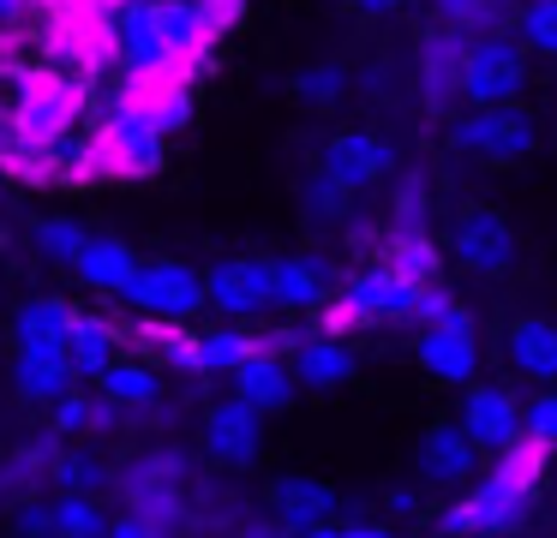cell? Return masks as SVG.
<instances>
[{
	"mask_svg": "<svg viewBox=\"0 0 557 538\" xmlns=\"http://www.w3.org/2000/svg\"><path fill=\"white\" fill-rule=\"evenodd\" d=\"M545 442L533 437H516L504 454H497L492 473H473L468 485H461V497L449 502L444 514H437V533H509V526H521L533 514V502H540V485H545Z\"/></svg>",
	"mask_w": 557,
	"mask_h": 538,
	"instance_id": "obj_1",
	"label": "cell"
},
{
	"mask_svg": "<svg viewBox=\"0 0 557 538\" xmlns=\"http://www.w3.org/2000/svg\"><path fill=\"white\" fill-rule=\"evenodd\" d=\"M444 143L468 162L485 167H509V162H528L540 150V126L521 102H492V108H468L461 120H449Z\"/></svg>",
	"mask_w": 557,
	"mask_h": 538,
	"instance_id": "obj_2",
	"label": "cell"
},
{
	"mask_svg": "<svg viewBox=\"0 0 557 538\" xmlns=\"http://www.w3.org/2000/svg\"><path fill=\"white\" fill-rule=\"evenodd\" d=\"M521 90H528V54H521V42H509L504 30L468 36V48H461V102L468 108L521 102Z\"/></svg>",
	"mask_w": 557,
	"mask_h": 538,
	"instance_id": "obj_3",
	"label": "cell"
},
{
	"mask_svg": "<svg viewBox=\"0 0 557 538\" xmlns=\"http://www.w3.org/2000/svg\"><path fill=\"white\" fill-rule=\"evenodd\" d=\"M102 155H109V174H162V162H169V132L157 126V120L145 114V102L133 96H121V102L102 108Z\"/></svg>",
	"mask_w": 557,
	"mask_h": 538,
	"instance_id": "obj_4",
	"label": "cell"
},
{
	"mask_svg": "<svg viewBox=\"0 0 557 538\" xmlns=\"http://www.w3.org/2000/svg\"><path fill=\"white\" fill-rule=\"evenodd\" d=\"M413 359H420V371L432 383H449V389L473 383L480 377V329H473V317L461 305H449L444 317L420 323V335H413Z\"/></svg>",
	"mask_w": 557,
	"mask_h": 538,
	"instance_id": "obj_5",
	"label": "cell"
},
{
	"mask_svg": "<svg viewBox=\"0 0 557 538\" xmlns=\"http://www.w3.org/2000/svg\"><path fill=\"white\" fill-rule=\"evenodd\" d=\"M449 258H456L461 270L497 281V275L516 270L521 239H516V227H509L504 215L492 210V203H468V210L456 215V227H449Z\"/></svg>",
	"mask_w": 557,
	"mask_h": 538,
	"instance_id": "obj_6",
	"label": "cell"
},
{
	"mask_svg": "<svg viewBox=\"0 0 557 538\" xmlns=\"http://www.w3.org/2000/svg\"><path fill=\"white\" fill-rule=\"evenodd\" d=\"M126 305L138 317H169V323H193L205 311V275L186 270L174 258H157V263H138L133 287H126Z\"/></svg>",
	"mask_w": 557,
	"mask_h": 538,
	"instance_id": "obj_7",
	"label": "cell"
},
{
	"mask_svg": "<svg viewBox=\"0 0 557 538\" xmlns=\"http://www.w3.org/2000/svg\"><path fill=\"white\" fill-rule=\"evenodd\" d=\"M420 287L425 281H408V275L389 270V263H372V270L348 275L342 299H348V311H354V323H360V329H384V323H413Z\"/></svg>",
	"mask_w": 557,
	"mask_h": 538,
	"instance_id": "obj_8",
	"label": "cell"
},
{
	"mask_svg": "<svg viewBox=\"0 0 557 538\" xmlns=\"http://www.w3.org/2000/svg\"><path fill=\"white\" fill-rule=\"evenodd\" d=\"M205 311H222L228 323L264 317L270 305V263L264 258H222L205 275Z\"/></svg>",
	"mask_w": 557,
	"mask_h": 538,
	"instance_id": "obj_9",
	"label": "cell"
},
{
	"mask_svg": "<svg viewBox=\"0 0 557 538\" xmlns=\"http://www.w3.org/2000/svg\"><path fill=\"white\" fill-rule=\"evenodd\" d=\"M461 430L473 437L480 454H504L521 437V395H509L504 383H461Z\"/></svg>",
	"mask_w": 557,
	"mask_h": 538,
	"instance_id": "obj_10",
	"label": "cell"
},
{
	"mask_svg": "<svg viewBox=\"0 0 557 538\" xmlns=\"http://www.w3.org/2000/svg\"><path fill=\"white\" fill-rule=\"evenodd\" d=\"M205 449L210 461L222 466H252L258 449H264V413H258L246 395H228L205 413Z\"/></svg>",
	"mask_w": 557,
	"mask_h": 538,
	"instance_id": "obj_11",
	"label": "cell"
},
{
	"mask_svg": "<svg viewBox=\"0 0 557 538\" xmlns=\"http://www.w3.org/2000/svg\"><path fill=\"white\" fill-rule=\"evenodd\" d=\"M389 167H396V150L377 132H336L324 143V155H318V174H330L348 191H366L377 179H389Z\"/></svg>",
	"mask_w": 557,
	"mask_h": 538,
	"instance_id": "obj_12",
	"label": "cell"
},
{
	"mask_svg": "<svg viewBox=\"0 0 557 538\" xmlns=\"http://www.w3.org/2000/svg\"><path fill=\"white\" fill-rule=\"evenodd\" d=\"M413 473L432 490H461L480 473V449H473V437L461 425H432L420 437V449H413Z\"/></svg>",
	"mask_w": 557,
	"mask_h": 538,
	"instance_id": "obj_13",
	"label": "cell"
},
{
	"mask_svg": "<svg viewBox=\"0 0 557 538\" xmlns=\"http://www.w3.org/2000/svg\"><path fill=\"white\" fill-rule=\"evenodd\" d=\"M228 377H234V395H246L264 418L270 413H288L294 389H300V383H294V365H282V353H270V347H252Z\"/></svg>",
	"mask_w": 557,
	"mask_h": 538,
	"instance_id": "obj_14",
	"label": "cell"
},
{
	"mask_svg": "<svg viewBox=\"0 0 557 538\" xmlns=\"http://www.w3.org/2000/svg\"><path fill=\"white\" fill-rule=\"evenodd\" d=\"M354 371H360V353L348 347V335L318 329V335H300V341H294V383H300V389H342Z\"/></svg>",
	"mask_w": 557,
	"mask_h": 538,
	"instance_id": "obj_15",
	"label": "cell"
},
{
	"mask_svg": "<svg viewBox=\"0 0 557 538\" xmlns=\"http://www.w3.org/2000/svg\"><path fill=\"white\" fill-rule=\"evenodd\" d=\"M264 497H270V509H276V526H288V533H324L336 502H342L324 478H294V473L276 478Z\"/></svg>",
	"mask_w": 557,
	"mask_h": 538,
	"instance_id": "obj_16",
	"label": "cell"
},
{
	"mask_svg": "<svg viewBox=\"0 0 557 538\" xmlns=\"http://www.w3.org/2000/svg\"><path fill=\"white\" fill-rule=\"evenodd\" d=\"M504 359L528 383H557V317H540V311L516 317L504 329Z\"/></svg>",
	"mask_w": 557,
	"mask_h": 538,
	"instance_id": "obj_17",
	"label": "cell"
},
{
	"mask_svg": "<svg viewBox=\"0 0 557 538\" xmlns=\"http://www.w3.org/2000/svg\"><path fill=\"white\" fill-rule=\"evenodd\" d=\"M138 251L126 246V239H109V234H90L85 239V251H78V281L90 287V293H109V299H126V287H133V275H138Z\"/></svg>",
	"mask_w": 557,
	"mask_h": 538,
	"instance_id": "obj_18",
	"label": "cell"
},
{
	"mask_svg": "<svg viewBox=\"0 0 557 538\" xmlns=\"http://www.w3.org/2000/svg\"><path fill=\"white\" fill-rule=\"evenodd\" d=\"M461 48H468V36L456 24H444V30H432L420 42V90L432 108L461 102Z\"/></svg>",
	"mask_w": 557,
	"mask_h": 538,
	"instance_id": "obj_19",
	"label": "cell"
},
{
	"mask_svg": "<svg viewBox=\"0 0 557 538\" xmlns=\"http://www.w3.org/2000/svg\"><path fill=\"white\" fill-rule=\"evenodd\" d=\"M78 383V371H73V359L61 353V347H18V359H13V389L25 395V401H37V406H54L66 389Z\"/></svg>",
	"mask_w": 557,
	"mask_h": 538,
	"instance_id": "obj_20",
	"label": "cell"
},
{
	"mask_svg": "<svg viewBox=\"0 0 557 538\" xmlns=\"http://www.w3.org/2000/svg\"><path fill=\"white\" fill-rule=\"evenodd\" d=\"M66 359H73L78 383H97L102 371L121 359V323L97 317V311H73V335H66Z\"/></svg>",
	"mask_w": 557,
	"mask_h": 538,
	"instance_id": "obj_21",
	"label": "cell"
},
{
	"mask_svg": "<svg viewBox=\"0 0 557 538\" xmlns=\"http://www.w3.org/2000/svg\"><path fill=\"white\" fill-rule=\"evenodd\" d=\"M330 293V275L324 263L312 258H276L270 263V305L288 311V317H300V311H318Z\"/></svg>",
	"mask_w": 557,
	"mask_h": 538,
	"instance_id": "obj_22",
	"label": "cell"
},
{
	"mask_svg": "<svg viewBox=\"0 0 557 538\" xmlns=\"http://www.w3.org/2000/svg\"><path fill=\"white\" fill-rule=\"evenodd\" d=\"M162 36H169L174 66H181V60H205L210 54V42L222 36V24L210 18L205 0H162Z\"/></svg>",
	"mask_w": 557,
	"mask_h": 538,
	"instance_id": "obj_23",
	"label": "cell"
},
{
	"mask_svg": "<svg viewBox=\"0 0 557 538\" xmlns=\"http://www.w3.org/2000/svg\"><path fill=\"white\" fill-rule=\"evenodd\" d=\"M73 90H61L54 78H42V84H30L25 90V102H18V138H54V132H66L73 126Z\"/></svg>",
	"mask_w": 557,
	"mask_h": 538,
	"instance_id": "obj_24",
	"label": "cell"
},
{
	"mask_svg": "<svg viewBox=\"0 0 557 538\" xmlns=\"http://www.w3.org/2000/svg\"><path fill=\"white\" fill-rule=\"evenodd\" d=\"M73 299L61 293H42L18 311V347H61L66 353V335H73Z\"/></svg>",
	"mask_w": 557,
	"mask_h": 538,
	"instance_id": "obj_25",
	"label": "cell"
},
{
	"mask_svg": "<svg viewBox=\"0 0 557 538\" xmlns=\"http://www.w3.org/2000/svg\"><path fill=\"white\" fill-rule=\"evenodd\" d=\"M97 389L109 395V401H121L126 413H145V406L162 395V383H157V371L138 365V359H114V365L97 377Z\"/></svg>",
	"mask_w": 557,
	"mask_h": 538,
	"instance_id": "obj_26",
	"label": "cell"
},
{
	"mask_svg": "<svg viewBox=\"0 0 557 538\" xmlns=\"http://www.w3.org/2000/svg\"><path fill=\"white\" fill-rule=\"evenodd\" d=\"M49 533H66V538H97L109 533V514L85 497V490H61L49 502Z\"/></svg>",
	"mask_w": 557,
	"mask_h": 538,
	"instance_id": "obj_27",
	"label": "cell"
},
{
	"mask_svg": "<svg viewBox=\"0 0 557 538\" xmlns=\"http://www.w3.org/2000/svg\"><path fill=\"white\" fill-rule=\"evenodd\" d=\"M384 263L408 281H437V246L432 234H384Z\"/></svg>",
	"mask_w": 557,
	"mask_h": 538,
	"instance_id": "obj_28",
	"label": "cell"
},
{
	"mask_svg": "<svg viewBox=\"0 0 557 538\" xmlns=\"http://www.w3.org/2000/svg\"><path fill=\"white\" fill-rule=\"evenodd\" d=\"M252 347L258 341L246 329H234V323H228V329H205V335H198V377H222V371H234Z\"/></svg>",
	"mask_w": 557,
	"mask_h": 538,
	"instance_id": "obj_29",
	"label": "cell"
},
{
	"mask_svg": "<svg viewBox=\"0 0 557 538\" xmlns=\"http://www.w3.org/2000/svg\"><path fill=\"white\" fill-rule=\"evenodd\" d=\"M30 239H37V258H49V263H66L73 270L78 263V251H85V227L78 222H66V215H42L37 227H30Z\"/></svg>",
	"mask_w": 557,
	"mask_h": 538,
	"instance_id": "obj_30",
	"label": "cell"
},
{
	"mask_svg": "<svg viewBox=\"0 0 557 538\" xmlns=\"http://www.w3.org/2000/svg\"><path fill=\"white\" fill-rule=\"evenodd\" d=\"M425 215H432L425 179H420V174H401L396 203H389V234H425Z\"/></svg>",
	"mask_w": 557,
	"mask_h": 538,
	"instance_id": "obj_31",
	"label": "cell"
},
{
	"mask_svg": "<svg viewBox=\"0 0 557 538\" xmlns=\"http://www.w3.org/2000/svg\"><path fill=\"white\" fill-rule=\"evenodd\" d=\"M516 24H521V42H528L533 54L557 60V0H521Z\"/></svg>",
	"mask_w": 557,
	"mask_h": 538,
	"instance_id": "obj_32",
	"label": "cell"
},
{
	"mask_svg": "<svg viewBox=\"0 0 557 538\" xmlns=\"http://www.w3.org/2000/svg\"><path fill=\"white\" fill-rule=\"evenodd\" d=\"M49 478H54V490H85V497H97V490L109 485V466L90 461V454H54Z\"/></svg>",
	"mask_w": 557,
	"mask_h": 538,
	"instance_id": "obj_33",
	"label": "cell"
},
{
	"mask_svg": "<svg viewBox=\"0 0 557 538\" xmlns=\"http://www.w3.org/2000/svg\"><path fill=\"white\" fill-rule=\"evenodd\" d=\"M181 473H186V461L181 454H145V461H133L126 466V497H138V490H169V485H181Z\"/></svg>",
	"mask_w": 557,
	"mask_h": 538,
	"instance_id": "obj_34",
	"label": "cell"
},
{
	"mask_svg": "<svg viewBox=\"0 0 557 538\" xmlns=\"http://www.w3.org/2000/svg\"><path fill=\"white\" fill-rule=\"evenodd\" d=\"M348 198H354V191L336 186L330 174H312V179H306V191H300V203H306L312 222H342V215H348Z\"/></svg>",
	"mask_w": 557,
	"mask_h": 538,
	"instance_id": "obj_35",
	"label": "cell"
},
{
	"mask_svg": "<svg viewBox=\"0 0 557 538\" xmlns=\"http://www.w3.org/2000/svg\"><path fill=\"white\" fill-rule=\"evenodd\" d=\"M342 90H348V72H342L336 60H324V66H306L300 78H294V96H300V102H312V108H330Z\"/></svg>",
	"mask_w": 557,
	"mask_h": 538,
	"instance_id": "obj_36",
	"label": "cell"
},
{
	"mask_svg": "<svg viewBox=\"0 0 557 538\" xmlns=\"http://www.w3.org/2000/svg\"><path fill=\"white\" fill-rule=\"evenodd\" d=\"M521 437H533V442H545V449H557V383H545V395L521 401Z\"/></svg>",
	"mask_w": 557,
	"mask_h": 538,
	"instance_id": "obj_37",
	"label": "cell"
},
{
	"mask_svg": "<svg viewBox=\"0 0 557 538\" xmlns=\"http://www.w3.org/2000/svg\"><path fill=\"white\" fill-rule=\"evenodd\" d=\"M78 430H90V395H78V383L54 401V437H78Z\"/></svg>",
	"mask_w": 557,
	"mask_h": 538,
	"instance_id": "obj_38",
	"label": "cell"
},
{
	"mask_svg": "<svg viewBox=\"0 0 557 538\" xmlns=\"http://www.w3.org/2000/svg\"><path fill=\"white\" fill-rule=\"evenodd\" d=\"M384 502H389V514H396V521H420V497H413V485H396Z\"/></svg>",
	"mask_w": 557,
	"mask_h": 538,
	"instance_id": "obj_39",
	"label": "cell"
},
{
	"mask_svg": "<svg viewBox=\"0 0 557 538\" xmlns=\"http://www.w3.org/2000/svg\"><path fill=\"white\" fill-rule=\"evenodd\" d=\"M205 7H210V18H216L222 30H228V24H234V18H240V12H246V0H205Z\"/></svg>",
	"mask_w": 557,
	"mask_h": 538,
	"instance_id": "obj_40",
	"label": "cell"
},
{
	"mask_svg": "<svg viewBox=\"0 0 557 538\" xmlns=\"http://www.w3.org/2000/svg\"><path fill=\"white\" fill-rule=\"evenodd\" d=\"M109 533H121V538H145L150 526H145V514L133 509V514H121V521H109Z\"/></svg>",
	"mask_w": 557,
	"mask_h": 538,
	"instance_id": "obj_41",
	"label": "cell"
},
{
	"mask_svg": "<svg viewBox=\"0 0 557 538\" xmlns=\"http://www.w3.org/2000/svg\"><path fill=\"white\" fill-rule=\"evenodd\" d=\"M18 533H49V509H25L18 514Z\"/></svg>",
	"mask_w": 557,
	"mask_h": 538,
	"instance_id": "obj_42",
	"label": "cell"
},
{
	"mask_svg": "<svg viewBox=\"0 0 557 538\" xmlns=\"http://www.w3.org/2000/svg\"><path fill=\"white\" fill-rule=\"evenodd\" d=\"M30 12V0H0V24H18Z\"/></svg>",
	"mask_w": 557,
	"mask_h": 538,
	"instance_id": "obj_43",
	"label": "cell"
},
{
	"mask_svg": "<svg viewBox=\"0 0 557 538\" xmlns=\"http://www.w3.org/2000/svg\"><path fill=\"white\" fill-rule=\"evenodd\" d=\"M354 7H360V12H372V18H377V12H396L401 0H354Z\"/></svg>",
	"mask_w": 557,
	"mask_h": 538,
	"instance_id": "obj_44",
	"label": "cell"
}]
</instances>
